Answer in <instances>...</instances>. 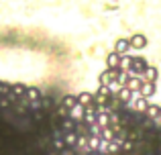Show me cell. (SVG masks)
<instances>
[{"label": "cell", "mask_w": 161, "mask_h": 155, "mask_svg": "<svg viewBox=\"0 0 161 155\" xmlns=\"http://www.w3.org/2000/svg\"><path fill=\"white\" fill-rule=\"evenodd\" d=\"M125 49H126V43L125 41H118V51H125Z\"/></svg>", "instance_id": "cell-2"}, {"label": "cell", "mask_w": 161, "mask_h": 155, "mask_svg": "<svg viewBox=\"0 0 161 155\" xmlns=\"http://www.w3.org/2000/svg\"><path fill=\"white\" fill-rule=\"evenodd\" d=\"M143 43H145L143 37H135V47H143Z\"/></svg>", "instance_id": "cell-1"}]
</instances>
